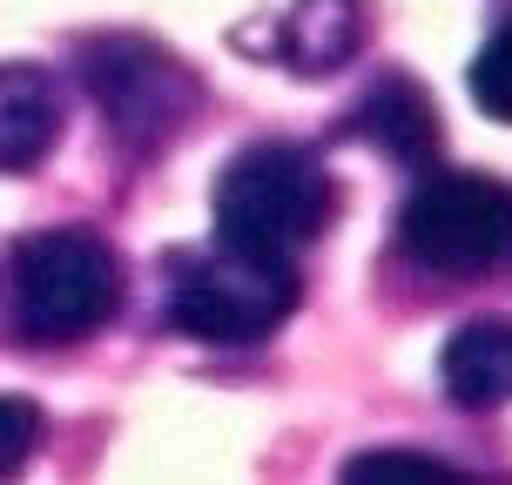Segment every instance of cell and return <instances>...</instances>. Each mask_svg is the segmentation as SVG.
Instances as JSON below:
<instances>
[{
    "label": "cell",
    "instance_id": "1",
    "mask_svg": "<svg viewBox=\"0 0 512 485\" xmlns=\"http://www.w3.org/2000/svg\"><path fill=\"white\" fill-rule=\"evenodd\" d=\"M7 297L27 344H81L122 304V270L102 236L88 230H34L7 256Z\"/></svg>",
    "mask_w": 512,
    "mask_h": 485
},
{
    "label": "cell",
    "instance_id": "2",
    "mask_svg": "<svg viewBox=\"0 0 512 485\" xmlns=\"http://www.w3.org/2000/svg\"><path fill=\"white\" fill-rule=\"evenodd\" d=\"M337 189L331 176L290 142H250L216 176V243L250 256H297L324 236Z\"/></svg>",
    "mask_w": 512,
    "mask_h": 485
},
{
    "label": "cell",
    "instance_id": "3",
    "mask_svg": "<svg viewBox=\"0 0 512 485\" xmlns=\"http://www.w3.org/2000/svg\"><path fill=\"white\" fill-rule=\"evenodd\" d=\"M297 270L290 256H250V250H209V256H176L169 277V317L176 331L203 344H263L283 331V317L297 310Z\"/></svg>",
    "mask_w": 512,
    "mask_h": 485
},
{
    "label": "cell",
    "instance_id": "4",
    "mask_svg": "<svg viewBox=\"0 0 512 485\" xmlns=\"http://www.w3.org/2000/svg\"><path fill=\"white\" fill-rule=\"evenodd\" d=\"M398 243L438 277H486L512 263V182L499 176H432L405 196Z\"/></svg>",
    "mask_w": 512,
    "mask_h": 485
},
{
    "label": "cell",
    "instance_id": "5",
    "mask_svg": "<svg viewBox=\"0 0 512 485\" xmlns=\"http://www.w3.org/2000/svg\"><path fill=\"white\" fill-rule=\"evenodd\" d=\"M81 88L95 95L102 122L122 135L128 149H155L189 128L196 102H203V81L182 68L169 48L135 41V34H108L81 48Z\"/></svg>",
    "mask_w": 512,
    "mask_h": 485
},
{
    "label": "cell",
    "instance_id": "6",
    "mask_svg": "<svg viewBox=\"0 0 512 485\" xmlns=\"http://www.w3.org/2000/svg\"><path fill=\"white\" fill-rule=\"evenodd\" d=\"M351 135H364V142H371L378 155L405 162V169H425V162H438V142H445L432 95H425V88H418L411 75H384V81H371V88L358 95Z\"/></svg>",
    "mask_w": 512,
    "mask_h": 485
},
{
    "label": "cell",
    "instance_id": "7",
    "mask_svg": "<svg viewBox=\"0 0 512 485\" xmlns=\"http://www.w3.org/2000/svg\"><path fill=\"white\" fill-rule=\"evenodd\" d=\"M61 142V88L27 61H0V176L41 169Z\"/></svg>",
    "mask_w": 512,
    "mask_h": 485
},
{
    "label": "cell",
    "instance_id": "8",
    "mask_svg": "<svg viewBox=\"0 0 512 485\" xmlns=\"http://www.w3.org/2000/svg\"><path fill=\"white\" fill-rule=\"evenodd\" d=\"M438 378H445V398L465 411L512 405V324L506 317L459 324L445 337V351H438Z\"/></svg>",
    "mask_w": 512,
    "mask_h": 485
},
{
    "label": "cell",
    "instance_id": "9",
    "mask_svg": "<svg viewBox=\"0 0 512 485\" xmlns=\"http://www.w3.org/2000/svg\"><path fill=\"white\" fill-rule=\"evenodd\" d=\"M283 61L297 75H337L364 48V0H297L283 14Z\"/></svg>",
    "mask_w": 512,
    "mask_h": 485
},
{
    "label": "cell",
    "instance_id": "10",
    "mask_svg": "<svg viewBox=\"0 0 512 485\" xmlns=\"http://www.w3.org/2000/svg\"><path fill=\"white\" fill-rule=\"evenodd\" d=\"M344 479L351 485H378V479H391V485H418V479L452 485V479H465V472L445 465V459H432V452H358V459L344 465Z\"/></svg>",
    "mask_w": 512,
    "mask_h": 485
},
{
    "label": "cell",
    "instance_id": "11",
    "mask_svg": "<svg viewBox=\"0 0 512 485\" xmlns=\"http://www.w3.org/2000/svg\"><path fill=\"white\" fill-rule=\"evenodd\" d=\"M465 81H472V102L486 108L492 122L512 128V21L479 48V61H472V75H465Z\"/></svg>",
    "mask_w": 512,
    "mask_h": 485
},
{
    "label": "cell",
    "instance_id": "12",
    "mask_svg": "<svg viewBox=\"0 0 512 485\" xmlns=\"http://www.w3.org/2000/svg\"><path fill=\"white\" fill-rule=\"evenodd\" d=\"M34 445H41V411L14 391H0V472H21Z\"/></svg>",
    "mask_w": 512,
    "mask_h": 485
}]
</instances>
